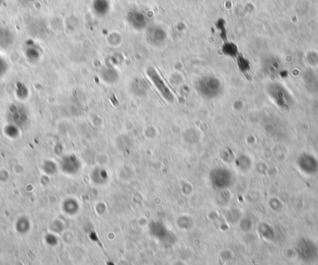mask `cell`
Listing matches in <instances>:
<instances>
[{
    "label": "cell",
    "instance_id": "6da1fadb",
    "mask_svg": "<svg viewBox=\"0 0 318 265\" xmlns=\"http://www.w3.org/2000/svg\"><path fill=\"white\" fill-rule=\"evenodd\" d=\"M196 90L205 99H215L221 92V84L214 76H203L196 83Z\"/></svg>",
    "mask_w": 318,
    "mask_h": 265
},
{
    "label": "cell",
    "instance_id": "7a4b0ae2",
    "mask_svg": "<svg viewBox=\"0 0 318 265\" xmlns=\"http://www.w3.org/2000/svg\"><path fill=\"white\" fill-rule=\"evenodd\" d=\"M209 181L213 188L222 190L230 187L234 183V175L231 170L223 167H217L209 172Z\"/></svg>",
    "mask_w": 318,
    "mask_h": 265
},
{
    "label": "cell",
    "instance_id": "3957f363",
    "mask_svg": "<svg viewBox=\"0 0 318 265\" xmlns=\"http://www.w3.org/2000/svg\"><path fill=\"white\" fill-rule=\"evenodd\" d=\"M146 74L149 78V80L152 82L155 88V90L159 92L161 97L164 100L170 103H171L175 100L174 94L169 88V86L166 84L165 80L162 78V76L159 74V73L155 70L154 67H149L146 70Z\"/></svg>",
    "mask_w": 318,
    "mask_h": 265
},
{
    "label": "cell",
    "instance_id": "277c9868",
    "mask_svg": "<svg viewBox=\"0 0 318 265\" xmlns=\"http://www.w3.org/2000/svg\"><path fill=\"white\" fill-rule=\"evenodd\" d=\"M270 98L273 100V102L283 111H288L291 109L292 104L291 95L284 90V88H277L273 87L269 90Z\"/></svg>",
    "mask_w": 318,
    "mask_h": 265
},
{
    "label": "cell",
    "instance_id": "5b68a950",
    "mask_svg": "<svg viewBox=\"0 0 318 265\" xmlns=\"http://www.w3.org/2000/svg\"><path fill=\"white\" fill-rule=\"evenodd\" d=\"M298 165L300 169L306 173H314L315 171H318V158L309 153H303L298 157Z\"/></svg>",
    "mask_w": 318,
    "mask_h": 265
},
{
    "label": "cell",
    "instance_id": "8992f818",
    "mask_svg": "<svg viewBox=\"0 0 318 265\" xmlns=\"http://www.w3.org/2000/svg\"><path fill=\"white\" fill-rule=\"evenodd\" d=\"M91 179L96 184H104L108 182L109 174L105 169L98 167L93 169L91 173Z\"/></svg>",
    "mask_w": 318,
    "mask_h": 265
},
{
    "label": "cell",
    "instance_id": "52a82bcc",
    "mask_svg": "<svg viewBox=\"0 0 318 265\" xmlns=\"http://www.w3.org/2000/svg\"><path fill=\"white\" fill-rule=\"evenodd\" d=\"M150 231H151V234L153 236H155V237L158 238H161L164 236H166V234H168V230L160 221H156V222L151 223Z\"/></svg>",
    "mask_w": 318,
    "mask_h": 265
},
{
    "label": "cell",
    "instance_id": "ba28073f",
    "mask_svg": "<svg viewBox=\"0 0 318 265\" xmlns=\"http://www.w3.org/2000/svg\"><path fill=\"white\" fill-rule=\"evenodd\" d=\"M236 165L240 169H247L250 166V158L246 155H239L236 158Z\"/></svg>",
    "mask_w": 318,
    "mask_h": 265
},
{
    "label": "cell",
    "instance_id": "9c48e42d",
    "mask_svg": "<svg viewBox=\"0 0 318 265\" xmlns=\"http://www.w3.org/2000/svg\"><path fill=\"white\" fill-rule=\"evenodd\" d=\"M223 53L230 57H236L237 54V48L233 43H227L222 48Z\"/></svg>",
    "mask_w": 318,
    "mask_h": 265
},
{
    "label": "cell",
    "instance_id": "30bf717a",
    "mask_svg": "<svg viewBox=\"0 0 318 265\" xmlns=\"http://www.w3.org/2000/svg\"><path fill=\"white\" fill-rule=\"evenodd\" d=\"M196 133H197V131L194 130V129H188L187 131L184 132V140L186 143L188 144H195L197 142V140H196L195 138H193V135H195Z\"/></svg>",
    "mask_w": 318,
    "mask_h": 265
}]
</instances>
